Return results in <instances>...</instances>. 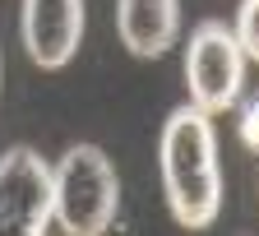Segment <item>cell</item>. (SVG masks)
<instances>
[{"label":"cell","instance_id":"6da1fadb","mask_svg":"<svg viewBox=\"0 0 259 236\" xmlns=\"http://www.w3.org/2000/svg\"><path fill=\"white\" fill-rule=\"evenodd\" d=\"M162 190L181 227H208L222 209L218 130L199 107H176L162 125Z\"/></svg>","mask_w":259,"mask_h":236},{"label":"cell","instance_id":"7a4b0ae2","mask_svg":"<svg viewBox=\"0 0 259 236\" xmlns=\"http://www.w3.org/2000/svg\"><path fill=\"white\" fill-rule=\"evenodd\" d=\"M120 176L97 144H74L56 162V222L70 236H97L116 222Z\"/></svg>","mask_w":259,"mask_h":236},{"label":"cell","instance_id":"3957f363","mask_svg":"<svg viewBox=\"0 0 259 236\" xmlns=\"http://www.w3.org/2000/svg\"><path fill=\"white\" fill-rule=\"evenodd\" d=\"M185 88L190 107H199L208 116L232 111L236 97L245 88V51L236 42L232 23L204 19L185 42Z\"/></svg>","mask_w":259,"mask_h":236},{"label":"cell","instance_id":"277c9868","mask_svg":"<svg viewBox=\"0 0 259 236\" xmlns=\"http://www.w3.org/2000/svg\"><path fill=\"white\" fill-rule=\"evenodd\" d=\"M56 222V167L32 153H0V236H42Z\"/></svg>","mask_w":259,"mask_h":236},{"label":"cell","instance_id":"5b68a950","mask_svg":"<svg viewBox=\"0 0 259 236\" xmlns=\"http://www.w3.org/2000/svg\"><path fill=\"white\" fill-rule=\"evenodd\" d=\"M83 42V0H23V51L42 65H70Z\"/></svg>","mask_w":259,"mask_h":236},{"label":"cell","instance_id":"8992f818","mask_svg":"<svg viewBox=\"0 0 259 236\" xmlns=\"http://www.w3.org/2000/svg\"><path fill=\"white\" fill-rule=\"evenodd\" d=\"M116 32L130 56L153 60L181 32V0H116Z\"/></svg>","mask_w":259,"mask_h":236},{"label":"cell","instance_id":"52a82bcc","mask_svg":"<svg viewBox=\"0 0 259 236\" xmlns=\"http://www.w3.org/2000/svg\"><path fill=\"white\" fill-rule=\"evenodd\" d=\"M232 32H236V42H241L245 60H259V0H241Z\"/></svg>","mask_w":259,"mask_h":236},{"label":"cell","instance_id":"ba28073f","mask_svg":"<svg viewBox=\"0 0 259 236\" xmlns=\"http://www.w3.org/2000/svg\"><path fill=\"white\" fill-rule=\"evenodd\" d=\"M236 134H241V144L259 153V93L245 97L241 102V116H236Z\"/></svg>","mask_w":259,"mask_h":236}]
</instances>
